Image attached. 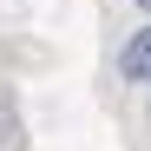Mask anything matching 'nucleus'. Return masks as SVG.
<instances>
[{"mask_svg": "<svg viewBox=\"0 0 151 151\" xmlns=\"http://www.w3.org/2000/svg\"><path fill=\"white\" fill-rule=\"evenodd\" d=\"M118 72H125V79H151V27H138L132 33V46H125V59H118Z\"/></svg>", "mask_w": 151, "mask_h": 151, "instance_id": "1", "label": "nucleus"}, {"mask_svg": "<svg viewBox=\"0 0 151 151\" xmlns=\"http://www.w3.org/2000/svg\"><path fill=\"white\" fill-rule=\"evenodd\" d=\"M138 7H151V0H138Z\"/></svg>", "mask_w": 151, "mask_h": 151, "instance_id": "2", "label": "nucleus"}]
</instances>
